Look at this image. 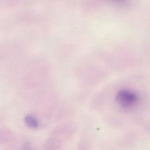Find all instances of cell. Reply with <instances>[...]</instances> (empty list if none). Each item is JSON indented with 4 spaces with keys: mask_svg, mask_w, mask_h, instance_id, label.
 Listing matches in <instances>:
<instances>
[{
    "mask_svg": "<svg viewBox=\"0 0 150 150\" xmlns=\"http://www.w3.org/2000/svg\"><path fill=\"white\" fill-rule=\"evenodd\" d=\"M116 101L122 108L128 109L134 107L139 100L138 96L131 90H121L117 95Z\"/></svg>",
    "mask_w": 150,
    "mask_h": 150,
    "instance_id": "1",
    "label": "cell"
},
{
    "mask_svg": "<svg viewBox=\"0 0 150 150\" xmlns=\"http://www.w3.org/2000/svg\"><path fill=\"white\" fill-rule=\"evenodd\" d=\"M26 125L31 129H36L38 127V121L35 117L30 115L26 116L24 118Z\"/></svg>",
    "mask_w": 150,
    "mask_h": 150,
    "instance_id": "2",
    "label": "cell"
}]
</instances>
